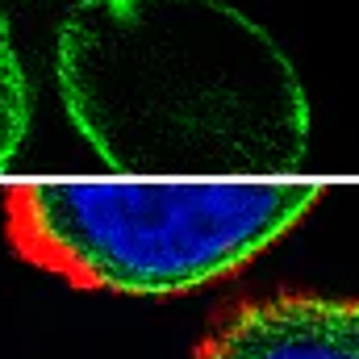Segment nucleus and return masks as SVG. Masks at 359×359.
<instances>
[{
	"mask_svg": "<svg viewBox=\"0 0 359 359\" xmlns=\"http://www.w3.org/2000/svg\"><path fill=\"white\" fill-rule=\"evenodd\" d=\"M196 359H359V301L276 292L209 326Z\"/></svg>",
	"mask_w": 359,
	"mask_h": 359,
	"instance_id": "obj_3",
	"label": "nucleus"
},
{
	"mask_svg": "<svg viewBox=\"0 0 359 359\" xmlns=\"http://www.w3.org/2000/svg\"><path fill=\"white\" fill-rule=\"evenodd\" d=\"M29 117H34V84L13 46V29L0 17V176L17 163L29 138Z\"/></svg>",
	"mask_w": 359,
	"mask_h": 359,
	"instance_id": "obj_4",
	"label": "nucleus"
},
{
	"mask_svg": "<svg viewBox=\"0 0 359 359\" xmlns=\"http://www.w3.org/2000/svg\"><path fill=\"white\" fill-rule=\"evenodd\" d=\"M318 196L230 180L21 184L4 192V226L21 259L76 288L176 297L259 259Z\"/></svg>",
	"mask_w": 359,
	"mask_h": 359,
	"instance_id": "obj_2",
	"label": "nucleus"
},
{
	"mask_svg": "<svg viewBox=\"0 0 359 359\" xmlns=\"http://www.w3.org/2000/svg\"><path fill=\"white\" fill-rule=\"evenodd\" d=\"M55 84L117 176H284L309 155L292 59L230 0H76L59 21Z\"/></svg>",
	"mask_w": 359,
	"mask_h": 359,
	"instance_id": "obj_1",
	"label": "nucleus"
}]
</instances>
